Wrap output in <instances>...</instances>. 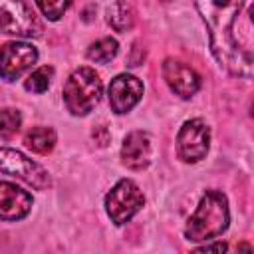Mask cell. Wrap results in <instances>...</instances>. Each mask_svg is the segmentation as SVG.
Returning a JSON list of instances; mask_svg holds the SVG:
<instances>
[{
    "label": "cell",
    "mask_w": 254,
    "mask_h": 254,
    "mask_svg": "<svg viewBox=\"0 0 254 254\" xmlns=\"http://www.w3.org/2000/svg\"><path fill=\"white\" fill-rule=\"evenodd\" d=\"M244 0H196V8L208 28L210 50L216 62L232 75H252V56L244 52L234 36V24Z\"/></svg>",
    "instance_id": "1"
},
{
    "label": "cell",
    "mask_w": 254,
    "mask_h": 254,
    "mask_svg": "<svg viewBox=\"0 0 254 254\" xmlns=\"http://www.w3.org/2000/svg\"><path fill=\"white\" fill-rule=\"evenodd\" d=\"M228 222L230 212L226 196L220 190H206L185 228V236L190 242L212 240L228 228Z\"/></svg>",
    "instance_id": "2"
},
{
    "label": "cell",
    "mask_w": 254,
    "mask_h": 254,
    "mask_svg": "<svg viewBox=\"0 0 254 254\" xmlns=\"http://www.w3.org/2000/svg\"><path fill=\"white\" fill-rule=\"evenodd\" d=\"M101 97V79L91 67H77L64 85L65 107L73 115H87Z\"/></svg>",
    "instance_id": "3"
},
{
    "label": "cell",
    "mask_w": 254,
    "mask_h": 254,
    "mask_svg": "<svg viewBox=\"0 0 254 254\" xmlns=\"http://www.w3.org/2000/svg\"><path fill=\"white\" fill-rule=\"evenodd\" d=\"M0 32L22 38H38L42 36V22L28 0H0Z\"/></svg>",
    "instance_id": "4"
},
{
    "label": "cell",
    "mask_w": 254,
    "mask_h": 254,
    "mask_svg": "<svg viewBox=\"0 0 254 254\" xmlns=\"http://www.w3.org/2000/svg\"><path fill=\"white\" fill-rule=\"evenodd\" d=\"M145 202V196L141 192V189L129 181V179H123L119 181L105 196V210L109 214V218L121 226L125 222H129L143 206Z\"/></svg>",
    "instance_id": "5"
},
{
    "label": "cell",
    "mask_w": 254,
    "mask_h": 254,
    "mask_svg": "<svg viewBox=\"0 0 254 254\" xmlns=\"http://www.w3.org/2000/svg\"><path fill=\"white\" fill-rule=\"evenodd\" d=\"M210 147V129L202 119L187 121L177 135V153L185 163H198Z\"/></svg>",
    "instance_id": "6"
},
{
    "label": "cell",
    "mask_w": 254,
    "mask_h": 254,
    "mask_svg": "<svg viewBox=\"0 0 254 254\" xmlns=\"http://www.w3.org/2000/svg\"><path fill=\"white\" fill-rule=\"evenodd\" d=\"M0 171L6 173V175H12V177H18V179L26 181L34 189L50 187V177H48L44 167H40L38 163H34L32 159L22 155L20 151L8 149V147L0 149Z\"/></svg>",
    "instance_id": "7"
},
{
    "label": "cell",
    "mask_w": 254,
    "mask_h": 254,
    "mask_svg": "<svg viewBox=\"0 0 254 254\" xmlns=\"http://www.w3.org/2000/svg\"><path fill=\"white\" fill-rule=\"evenodd\" d=\"M38 60V50L26 42H6L0 48V77L6 81L18 79Z\"/></svg>",
    "instance_id": "8"
},
{
    "label": "cell",
    "mask_w": 254,
    "mask_h": 254,
    "mask_svg": "<svg viewBox=\"0 0 254 254\" xmlns=\"http://www.w3.org/2000/svg\"><path fill=\"white\" fill-rule=\"evenodd\" d=\"M143 95V83L129 73H119L109 83V105L115 113L123 115L131 111Z\"/></svg>",
    "instance_id": "9"
},
{
    "label": "cell",
    "mask_w": 254,
    "mask_h": 254,
    "mask_svg": "<svg viewBox=\"0 0 254 254\" xmlns=\"http://www.w3.org/2000/svg\"><path fill=\"white\" fill-rule=\"evenodd\" d=\"M161 71H163V77H165L167 85L171 87V91L177 93L183 99L192 97L200 87L198 73L192 67L185 65L183 62H177V60L169 58V60H165Z\"/></svg>",
    "instance_id": "10"
},
{
    "label": "cell",
    "mask_w": 254,
    "mask_h": 254,
    "mask_svg": "<svg viewBox=\"0 0 254 254\" xmlns=\"http://www.w3.org/2000/svg\"><path fill=\"white\" fill-rule=\"evenodd\" d=\"M32 208V194L14 183H0V220H22Z\"/></svg>",
    "instance_id": "11"
},
{
    "label": "cell",
    "mask_w": 254,
    "mask_h": 254,
    "mask_svg": "<svg viewBox=\"0 0 254 254\" xmlns=\"http://www.w3.org/2000/svg\"><path fill=\"white\" fill-rule=\"evenodd\" d=\"M121 159L123 165L133 169V171H141L151 163V141L149 135L143 131H131L121 147Z\"/></svg>",
    "instance_id": "12"
},
{
    "label": "cell",
    "mask_w": 254,
    "mask_h": 254,
    "mask_svg": "<svg viewBox=\"0 0 254 254\" xmlns=\"http://www.w3.org/2000/svg\"><path fill=\"white\" fill-rule=\"evenodd\" d=\"M107 22L115 32H127L135 24V12L131 4L125 0H115L107 8Z\"/></svg>",
    "instance_id": "13"
},
{
    "label": "cell",
    "mask_w": 254,
    "mask_h": 254,
    "mask_svg": "<svg viewBox=\"0 0 254 254\" xmlns=\"http://www.w3.org/2000/svg\"><path fill=\"white\" fill-rule=\"evenodd\" d=\"M24 143L28 149H32L38 155H46L56 145V131L50 127H34L26 133Z\"/></svg>",
    "instance_id": "14"
},
{
    "label": "cell",
    "mask_w": 254,
    "mask_h": 254,
    "mask_svg": "<svg viewBox=\"0 0 254 254\" xmlns=\"http://www.w3.org/2000/svg\"><path fill=\"white\" fill-rule=\"evenodd\" d=\"M117 50H119V44H117L115 38H101V40H97L89 46L87 58L95 64H105V62L115 58Z\"/></svg>",
    "instance_id": "15"
},
{
    "label": "cell",
    "mask_w": 254,
    "mask_h": 254,
    "mask_svg": "<svg viewBox=\"0 0 254 254\" xmlns=\"http://www.w3.org/2000/svg\"><path fill=\"white\" fill-rule=\"evenodd\" d=\"M52 75H54V67L50 65H42L38 67L36 71H32L26 81H24V87L32 93H44L48 87H50V81H52Z\"/></svg>",
    "instance_id": "16"
},
{
    "label": "cell",
    "mask_w": 254,
    "mask_h": 254,
    "mask_svg": "<svg viewBox=\"0 0 254 254\" xmlns=\"http://www.w3.org/2000/svg\"><path fill=\"white\" fill-rule=\"evenodd\" d=\"M71 2H73V0H36V4H38V8L42 10V14H44L48 20H52V22L60 20V18L64 16V12L71 6Z\"/></svg>",
    "instance_id": "17"
},
{
    "label": "cell",
    "mask_w": 254,
    "mask_h": 254,
    "mask_svg": "<svg viewBox=\"0 0 254 254\" xmlns=\"http://www.w3.org/2000/svg\"><path fill=\"white\" fill-rule=\"evenodd\" d=\"M22 117L16 109H2L0 111V137H12L20 129Z\"/></svg>",
    "instance_id": "18"
},
{
    "label": "cell",
    "mask_w": 254,
    "mask_h": 254,
    "mask_svg": "<svg viewBox=\"0 0 254 254\" xmlns=\"http://www.w3.org/2000/svg\"><path fill=\"white\" fill-rule=\"evenodd\" d=\"M198 250H200V252H224V250H226V244H224V242H218V244H206V246H200Z\"/></svg>",
    "instance_id": "19"
},
{
    "label": "cell",
    "mask_w": 254,
    "mask_h": 254,
    "mask_svg": "<svg viewBox=\"0 0 254 254\" xmlns=\"http://www.w3.org/2000/svg\"><path fill=\"white\" fill-rule=\"evenodd\" d=\"M165 2H169V0H165Z\"/></svg>",
    "instance_id": "20"
}]
</instances>
